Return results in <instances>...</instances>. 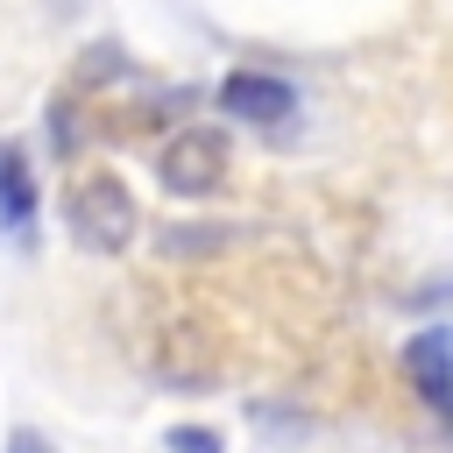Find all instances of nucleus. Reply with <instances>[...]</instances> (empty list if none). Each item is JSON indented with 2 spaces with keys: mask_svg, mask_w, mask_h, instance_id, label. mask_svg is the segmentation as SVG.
I'll use <instances>...</instances> for the list:
<instances>
[{
  "mask_svg": "<svg viewBox=\"0 0 453 453\" xmlns=\"http://www.w3.org/2000/svg\"><path fill=\"white\" fill-rule=\"evenodd\" d=\"M64 219H71V234H78V248H92V255H120L127 241H134V198H127V184L120 177H78L71 184V198H64Z\"/></svg>",
  "mask_w": 453,
  "mask_h": 453,
  "instance_id": "nucleus-1",
  "label": "nucleus"
},
{
  "mask_svg": "<svg viewBox=\"0 0 453 453\" xmlns=\"http://www.w3.org/2000/svg\"><path fill=\"white\" fill-rule=\"evenodd\" d=\"M156 177H163V191H177V198H205V191L226 177V134H219V127H177V134L163 142V156H156Z\"/></svg>",
  "mask_w": 453,
  "mask_h": 453,
  "instance_id": "nucleus-2",
  "label": "nucleus"
},
{
  "mask_svg": "<svg viewBox=\"0 0 453 453\" xmlns=\"http://www.w3.org/2000/svg\"><path fill=\"white\" fill-rule=\"evenodd\" d=\"M219 113L255 120V127H283L297 113V85H283L276 71H226L219 78Z\"/></svg>",
  "mask_w": 453,
  "mask_h": 453,
  "instance_id": "nucleus-3",
  "label": "nucleus"
},
{
  "mask_svg": "<svg viewBox=\"0 0 453 453\" xmlns=\"http://www.w3.org/2000/svg\"><path fill=\"white\" fill-rule=\"evenodd\" d=\"M403 368H411V382L425 389V403H432L439 418H453V326L411 333V340H403Z\"/></svg>",
  "mask_w": 453,
  "mask_h": 453,
  "instance_id": "nucleus-4",
  "label": "nucleus"
},
{
  "mask_svg": "<svg viewBox=\"0 0 453 453\" xmlns=\"http://www.w3.org/2000/svg\"><path fill=\"white\" fill-rule=\"evenodd\" d=\"M0 226L7 234H28L35 226V177H28L21 149H0Z\"/></svg>",
  "mask_w": 453,
  "mask_h": 453,
  "instance_id": "nucleus-5",
  "label": "nucleus"
},
{
  "mask_svg": "<svg viewBox=\"0 0 453 453\" xmlns=\"http://www.w3.org/2000/svg\"><path fill=\"white\" fill-rule=\"evenodd\" d=\"M163 446H170V453H226V439H219L212 425H170Z\"/></svg>",
  "mask_w": 453,
  "mask_h": 453,
  "instance_id": "nucleus-6",
  "label": "nucleus"
},
{
  "mask_svg": "<svg viewBox=\"0 0 453 453\" xmlns=\"http://www.w3.org/2000/svg\"><path fill=\"white\" fill-rule=\"evenodd\" d=\"M7 453H50V439H42V432H28V425H21V432H14V439H7Z\"/></svg>",
  "mask_w": 453,
  "mask_h": 453,
  "instance_id": "nucleus-7",
  "label": "nucleus"
}]
</instances>
